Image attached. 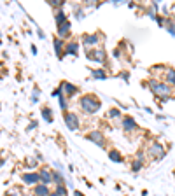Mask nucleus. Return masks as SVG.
Segmentation results:
<instances>
[{
	"label": "nucleus",
	"instance_id": "f257e3e1",
	"mask_svg": "<svg viewBox=\"0 0 175 196\" xmlns=\"http://www.w3.org/2000/svg\"><path fill=\"white\" fill-rule=\"evenodd\" d=\"M79 105H81V109L86 114H95V112H98V109L102 107V102L95 95H84L83 98L79 100Z\"/></svg>",
	"mask_w": 175,
	"mask_h": 196
},
{
	"label": "nucleus",
	"instance_id": "f03ea898",
	"mask_svg": "<svg viewBox=\"0 0 175 196\" xmlns=\"http://www.w3.org/2000/svg\"><path fill=\"white\" fill-rule=\"evenodd\" d=\"M151 89H152V93H154L156 96H159V98H163V100H166V98L170 96V86L166 83L151 81Z\"/></svg>",
	"mask_w": 175,
	"mask_h": 196
},
{
	"label": "nucleus",
	"instance_id": "7ed1b4c3",
	"mask_svg": "<svg viewBox=\"0 0 175 196\" xmlns=\"http://www.w3.org/2000/svg\"><path fill=\"white\" fill-rule=\"evenodd\" d=\"M147 154L151 156L152 159H163L165 149H163V145L159 144V142H152V144L149 145V149H147Z\"/></svg>",
	"mask_w": 175,
	"mask_h": 196
},
{
	"label": "nucleus",
	"instance_id": "20e7f679",
	"mask_svg": "<svg viewBox=\"0 0 175 196\" xmlns=\"http://www.w3.org/2000/svg\"><path fill=\"white\" fill-rule=\"evenodd\" d=\"M86 56H88V60H91V62H96V63H103L105 62V51H103L102 47L98 49H91V51L86 53Z\"/></svg>",
	"mask_w": 175,
	"mask_h": 196
},
{
	"label": "nucleus",
	"instance_id": "39448f33",
	"mask_svg": "<svg viewBox=\"0 0 175 196\" xmlns=\"http://www.w3.org/2000/svg\"><path fill=\"white\" fill-rule=\"evenodd\" d=\"M63 119H65L67 126H68L72 131L79 130V117H77L74 112H65V114H63Z\"/></svg>",
	"mask_w": 175,
	"mask_h": 196
},
{
	"label": "nucleus",
	"instance_id": "423d86ee",
	"mask_svg": "<svg viewBox=\"0 0 175 196\" xmlns=\"http://www.w3.org/2000/svg\"><path fill=\"white\" fill-rule=\"evenodd\" d=\"M88 140H91L93 144H96V145H100V147H103L105 145V137H103L102 131H98V130H93V131H89L88 133Z\"/></svg>",
	"mask_w": 175,
	"mask_h": 196
},
{
	"label": "nucleus",
	"instance_id": "0eeeda50",
	"mask_svg": "<svg viewBox=\"0 0 175 196\" xmlns=\"http://www.w3.org/2000/svg\"><path fill=\"white\" fill-rule=\"evenodd\" d=\"M60 89H62V93L67 95V98H68V96H74V95L77 93V86H74V84L67 83V81H63V83H62Z\"/></svg>",
	"mask_w": 175,
	"mask_h": 196
},
{
	"label": "nucleus",
	"instance_id": "6e6552de",
	"mask_svg": "<svg viewBox=\"0 0 175 196\" xmlns=\"http://www.w3.org/2000/svg\"><path fill=\"white\" fill-rule=\"evenodd\" d=\"M39 175H41V180H42V184H51L53 180H54V173H51V170L49 168H42L41 172H39Z\"/></svg>",
	"mask_w": 175,
	"mask_h": 196
},
{
	"label": "nucleus",
	"instance_id": "1a4fd4ad",
	"mask_svg": "<svg viewBox=\"0 0 175 196\" xmlns=\"http://www.w3.org/2000/svg\"><path fill=\"white\" fill-rule=\"evenodd\" d=\"M83 42H84V46H88V47H95V46L100 42V35H98V33L84 35V37H83Z\"/></svg>",
	"mask_w": 175,
	"mask_h": 196
},
{
	"label": "nucleus",
	"instance_id": "9d476101",
	"mask_svg": "<svg viewBox=\"0 0 175 196\" xmlns=\"http://www.w3.org/2000/svg\"><path fill=\"white\" fill-rule=\"evenodd\" d=\"M23 182H26V184H32V186H37L39 184V180H41V175L39 173H33V172H30V173H23Z\"/></svg>",
	"mask_w": 175,
	"mask_h": 196
},
{
	"label": "nucleus",
	"instance_id": "9b49d317",
	"mask_svg": "<svg viewBox=\"0 0 175 196\" xmlns=\"http://www.w3.org/2000/svg\"><path fill=\"white\" fill-rule=\"evenodd\" d=\"M70 28H72L70 21H65L62 25H58V39H65V37L70 33Z\"/></svg>",
	"mask_w": 175,
	"mask_h": 196
},
{
	"label": "nucleus",
	"instance_id": "f8f14e48",
	"mask_svg": "<svg viewBox=\"0 0 175 196\" xmlns=\"http://www.w3.org/2000/svg\"><path fill=\"white\" fill-rule=\"evenodd\" d=\"M123 126H124L126 131H135V130H137V123H135L133 117H130V116L123 117Z\"/></svg>",
	"mask_w": 175,
	"mask_h": 196
},
{
	"label": "nucleus",
	"instance_id": "ddd939ff",
	"mask_svg": "<svg viewBox=\"0 0 175 196\" xmlns=\"http://www.w3.org/2000/svg\"><path fill=\"white\" fill-rule=\"evenodd\" d=\"M33 194L35 196H49V187L46 186V184H37V186L33 187Z\"/></svg>",
	"mask_w": 175,
	"mask_h": 196
},
{
	"label": "nucleus",
	"instance_id": "4468645a",
	"mask_svg": "<svg viewBox=\"0 0 175 196\" xmlns=\"http://www.w3.org/2000/svg\"><path fill=\"white\" fill-rule=\"evenodd\" d=\"M67 44L62 41V39H54V51L58 53V58L62 60L63 56H65V51H63V47H65Z\"/></svg>",
	"mask_w": 175,
	"mask_h": 196
},
{
	"label": "nucleus",
	"instance_id": "2eb2a0df",
	"mask_svg": "<svg viewBox=\"0 0 175 196\" xmlns=\"http://www.w3.org/2000/svg\"><path fill=\"white\" fill-rule=\"evenodd\" d=\"M77 53H79V44H75V42H70V44H67V46H65V54H72V56H77Z\"/></svg>",
	"mask_w": 175,
	"mask_h": 196
},
{
	"label": "nucleus",
	"instance_id": "dca6fc26",
	"mask_svg": "<svg viewBox=\"0 0 175 196\" xmlns=\"http://www.w3.org/2000/svg\"><path fill=\"white\" fill-rule=\"evenodd\" d=\"M54 21H56V26H58V25H62V23H65V21H68V20H67L65 12H63L62 9H58L56 14H54Z\"/></svg>",
	"mask_w": 175,
	"mask_h": 196
},
{
	"label": "nucleus",
	"instance_id": "f3484780",
	"mask_svg": "<svg viewBox=\"0 0 175 196\" xmlns=\"http://www.w3.org/2000/svg\"><path fill=\"white\" fill-rule=\"evenodd\" d=\"M109 158H110L112 161H116V163H123V156H121V152H117V151H110V152H109Z\"/></svg>",
	"mask_w": 175,
	"mask_h": 196
},
{
	"label": "nucleus",
	"instance_id": "a211bd4d",
	"mask_svg": "<svg viewBox=\"0 0 175 196\" xmlns=\"http://www.w3.org/2000/svg\"><path fill=\"white\" fill-rule=\"evenodd\" d=\"M165 77H166V84H173L175 86V70H166V74H165Z\"/></svg>",
	"mask_w": 175,
	"mask_h": 196
},
{
	"label": "nucleus",
	"instance_id": "6ab92c4d",
	"mask_svg": "<svg viewBox=\"0 0 175 196\" xmlns=\"http://www.w3.org/2000/svg\"><path fill=\"white\" fill-rule=\"evenodd\" d=\"M42 117H44L47 123H53V116H51V109H49V107H44V109H42Z\"/></svg>",
	"mask_w": 175,
	"mask_h": 196
},
{
	"label": "nucleus",
	"instance_id": "aec40b11",
	"mask_svg": "<svg viewBox=\"0 0 175 196\" xmlns=\"http://www.w3.org/2000/svg\"><path fill=\"white\" fill-rule=\"evenodd\" d=\"M91 77H95V79H105L107 77V74L103 72V70H91Z\"/></svg>",
	"mask_w": 175,
	"mask_h": 196
},
{
	"label": "nucleus",
	"instance_id": "412c9836",
	"mask_svg": "<svg viewBox=\"0 0 175 196\" xmlns=\"http://www.w3.org/2000/svg\"><path fill=\"white\" fill-rule=\"evenodd\" d=\"M140 168H142V159H140V158H137L133 163H131V170H133V172H138Z\"/></svg>",
	"mask_w": 175,
	"mask_h": 196
},
{
	"label": "nucleus",
	"instance_id": "4be33fe9",
	"mask_svg": "<svg viewBox=\"0 0 175 196\" xmlns=\"http://www.w3.org/2000/svg\"><path fill=\"white\" fill-rule=\"evenodd\" d=\"M60 107H62L63 110H67V107H68V102H67V96H60Z\"/></svg>",
	"mask_w": 175,
	"mask_h": 196
},
{
	"label": "nucleus",
	"instance_id": "5701e85b",
	"mask_svg": "<svg viewBox=\"0 0 175 196\" xmlns=\"http://www.w3.org/2000/svg\"><path fill=\"white\" fill-rule=\"evenodd\" d=\"M56 194L58 196H67V191H65L63 184H58V187H56Z\"/></svg>",
	"mask_w": 175,
	"mask_h": 196
},
{
	"label": "nucleus",
	"instance_id": "b1692460",
	"mask_svg": "<svg viewBox=\"0 0 175 196\" xmlns=\"http://www.w3.org/2000/svg\"><path fill=\"white\" fill-rule=\"evenodd\" d=\"M5 196H21V193H20V189H9L5 193Z\"/></svg>",
	"mask_w": 175,
	"mask_h": 196
},
{
	"label": "nucleus",
	"instance_id": "393cba45",
	"mask_svg": "<svg viewBox=\"0 0 175 196\" xmlns=\"http://www.w3.org/2000/svg\"><path fill=\"white\" fill-rule=\"evenodd\" d=\"M109 117H119V110L117 109H110L109 110Z\"/></svg>",
	"mask_w": 175,
	"mask_h": 196
},
{
	"label": "nucleus",
	"instance_id": "a878e982",
	"mask_svg": "<svg viewBox=\"0 0 175 196\" xmlns=\"http://www.w3.org/2000/svg\"><path fill=\"white\" fill-rule=\"evenodd\" d=\"M47 4H49V5H53V7H58V9H60V7L63 5V2H60V0H58V2H54V0H49Z\"/></svg>",
	"mask_w": 175,
	"mask_h": 196
},
{
	"label": "nucleus",
	"instance_id": "bb28decb",
	"mask_svg": "<svg viewBox=\"0 0 175 196\" xmlns=\"http://www.w3.org/2000/svg\"><path fill=\"white\" fill-rule=\"evenodd\" d=\"M166 28H168V32H170V33H172V35L175 37V25H172V23H168V25H166Z\"/></svg>",
	"mask_w": 175,
	"mask_h": 196
},
{
	"label": "nucleus",
	"instance_id": "cd10ccee",
	"mask_svg": "<svg viewBox=\"0 0 175 196\" xmlns=\"http://www.w3.org/2000/svg\"><path fill=\"white\" fill-rule=\"evenodd\" d=\"M74 194H75V196H84L83 193H81V191H75V193H74Z\"/></svg>",
	"mask_w": 175,
	"mask_h": 196
},
{
	"label": "nucleus",
	"instance_id": "c85d7f7f",
	"mask_svg": "<svg viewBox=\"0 0 175 196\" xmlns=\"http://www.w3.org/2000/svg\"><path fill=\"white\" fill-rule=\"evenodd\" d=\"M49 196H58V194H56V193H51V194H49Z\"/></svg>",
	"mask_w": 175,
	"mask_h": 196
},
{
	"label": "nucleus",
	"instance_id": "c756f323",
	"mask_svg": "<svg viewBox=\"0 0 175 196\" xmlns=\"http://www.w3.org/2000/svg\"><path fill=\"white\" fill-rule=\"evenodd\" d=\"M2 165H4V159H0V166H2Z\"/></svg>",
	"mask_w": 175,
	"mask_h": 196
}]
</instances>
